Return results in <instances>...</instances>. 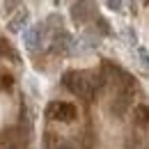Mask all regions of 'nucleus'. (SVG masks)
I'll return each instance as SVG.
<instances>
[{
	"label": "nucleus",
	"instance_id": "1",
	"mask_svg": "<svg viewBox=\"0 0 149 149\" xmlns=\"http://www.w3.org/2000/svg\"><path fill=\"white\" fill-rule=\"evenodd\" d=\"M62 83L67 85V90L71 94H76L78 99H85V101H92L96 87H99V80L90 74H83V71H67L62 76Z\"/></svg>",
	"mask_w": 149,
	"mask_h": 149
},
{
	"label": "nucleus",
	"instance_id": "2",
	"mask_svg": "<svg viewBox=\"0 0 149 149\" xmlns=\"http://www.w3.org/2000/svg\"><path fill=\"white\" fill-rule=\"evenodd\" d=\"M46 115L51 117V119H55V122H74L78 110H76L74 103H67V101H53L51 106H48V110Z\"/></svg>",
	"mask_w": 149,
	"mask_h": 149
},
{
	"label": "nucleus",
	"instance_id": "3",
	"mask_svg": "<svg viewBox=\"0 0 149 149\" xmlns=\"http://www.w3.org/2000/svg\"><path fill=\"white\" fill-rule=\"evenodd\" d=\"M94 14H96V2L94 0H76L71 5V19L78 25H83L90 19H94Z\"/></svg>",
	"mask_w": 149,
	"mask_h": 149
},
{
	"label": "nucleus",
	"instance_id": "4",
	"mask_svg": "<svg viewBox=\"0 0 149 149\" xmlns=\"http://www.w3.org/2000/svg\"><path fill=\"white\" fill-rule=\"evenodd\" d=\"M44 39H46V28H44L41 23L28 28V30L23 32V41H25L28 51H39V48L44 46Z\"/></svg>",
	"mask_w": 149,
	"mask_h": 149
},
{
	"label": "nucleus",
	"instance_id": "5",
	"mask_svg": "<svg viewBox=\"0 0 149 149\" xmlns=\"http://www.w3.org/2000/svg\"><path fill=\"white\" fill-rule=\"evenodd\" d=\"M71 48H74V39L71 35H67L64 30H57L55 37H53V51L55 53H71Z\"/></svg>",
	"mask_w": 149,
	"mask_h": 149
},
{
	"label": "nucleus",
	"instance_id": "6",
	"mask_svg": "<svg viewBox=\"0 0 149 149\" xmlns=\"http://www.w3.org/2000/svg\"><path fill=\"white\" fill-rule=\"evenodd\" d=\"M28 19H30L28 9H23V7L16 9V12L9 16V23H7V25H9V32H21V30L28 25Z\"/></svg>",
	"mask_w": 149,
	"mask_h": 149
},
{
	"label": "nucleus",
	"instance_id": "7",
	"mask_svg": "<svg viewBox=\"0 0 149 149\" xmlns=\"http://www.w3.org/2000/svg\"><path fill=\"white\" fill-rule=\"evenodd\" d=\"M135 122L140 126H149V108L147 106H138L135 108Z\"/></svg>",
	"mask_w": 149,
	"mask_h": 149
},
{
	"label": "nucleus",
	"instance_id": "8",
	"mask_svg": "<svg viewBox=\"0 0 149 149\" xmlns=\"http://www.w3.org/2000/svg\"><path fill=\"white\" fill-rule=\"evenodd\" d=\"M138 57H140V62H142V67H145V71H149V53H147V48H142V46H138Z\"/></svg>",
	"mask_w": 149,
	"mask_h": 149
},
{
	"label": "nucleus",
	"instance_id": "9",
	"mask_svg": "<svg viewBox=\"0 0 149 149\" xmlns=\"http://www.w3.org/2000/svg\"><path fill=\"white\" fill-rule=\"evenodd\" d=\"M48 149H76V147L71 145V142H67V140H55Z\"/></svg>",
	"mask_w": 149,
	"mask_h": 149
},
{
	"label": "nucleus",
	"instance_id": "10",
	"mask_svg": "<svg viewBox=\"0 0 149 149\" xmlns=\"http://www.w3.org/2000/svg\"><path fill=\"white\" fill-rule=\"evenodd\" d=\"M19 5H21V0H5V9H7V12H12V9H16Z\"/></svg>",
	"mask_w": 149,
	"mask_h": 149
},
{
	"label": "nucleus",
	"instance_id": "11",
	"mask_svg": "<svg viewBox=\"0 0 149 149\" xmlns=\"http://www.w3.org/2000/svg\"><path fill=\"white\" fill-rule=\"evenodd\" d=\"M122 2H124V0H106V5H108V7H110L112 12H117V9H119V7H122Z\"/></svg>",
	"mask_w": 149,
	"mask_h": 149
},
{
	"label": "nucleus",
	"instance_id": "12",
	"mask_svg": "<svg viewBox=\"0 0 149 149\" xmlns=\"http://www.w3.org/2000/svg\"><path fill=\"white\" fill-rule=\"evenodd\" d=\"M0 149H21V147L14 142V140H5V142L0 145Z\"/></svg>",
	"mask_w": 149,
	"mask_h": 149
},
{
	"label": "nucleus",
	"instance_id": "13",
	"mask_svg": "<svg viewBox=\"0 0 149 149\" xmlns=\"http://www.w3.org/2000/svg\"><path fill=\"white\" fill-rule=\"evenodd\" d=\"M0 83H2V87L7 90V87H12V76H2L0 78Z\"/></svg>",
	"mask_w": 149,
	"mask_h": 149
},
{
	"label": "nucleus",
	"instance_id": "14",
	"mask_svg": "<svg viewBox=\"0 0 149 149\" xmlns=\"http://www.w3.org/2000/svg\"><path fill=\"white\" fill-rule=\"evenodd\" d=\"M53 2H60V0H53Z\"/></svg>",
	"mask_w": 149,
	"mask_h": 149
}]
</instances>
